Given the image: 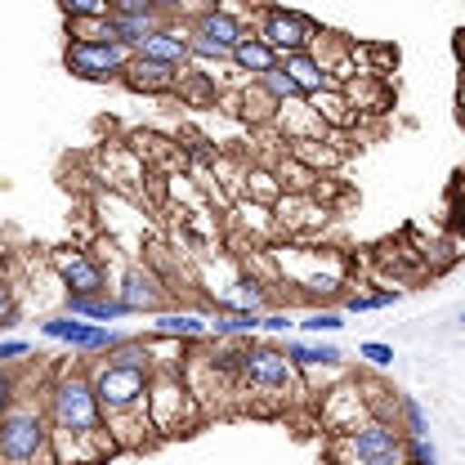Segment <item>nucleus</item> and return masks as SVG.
Masks as SVG:
<instances>
[{"label": "nucleus", "instance_id": "23", "mask_svg": "<svg viewBox=\"0 0 465 465\" xmlns=\"http://www.w3.org/2000/svg\"><path fill=\"white\" fill-rule=\"evenodd\" d=\"M63 309L76 313V318H85V322H121V318H134L113 291H108V295H63Z\"/></svg>", "mask_w": 465, "mask_h": 465}, {"label": "nucleus", "instance_id": "19", "mask_svg": "<svg viewBox=\"0 0 465 465\" xmlns=\"http://www.w3.org/2000/svg\"><path fill=\"white\" fill-rule=\"evenodd\" d=\"M282 353L300 367V376H309V371H341L345 376V349L331 345V341H287Z\"/></svg>", "mask_w": 465, "mask_h": 465}, {"label": "nucleus", "instance_id": "28", "mask_svg": "<svg viewBox=\"0 0 465 465\" xmlns=\"http://www.w3.org/2000/svg\"><path fill=\"white\" fill-rule=\"evenodd\" d=\"M108 18H113V36L125 45H139L148 32H157L166 23L162 14H108Z\"/></svg>", "mask_w": 465, "mask_h": 465}, {"label": "nucleus", "instance_id": "40", "mask_svg": "<svg viewBox=\"0 0 465 465\" xmlns=\"http://www.w3.org/2000/svg\"><path fill=\"white\" fill-rule=\"evenodd\" d=\"M113 14H157L153 0H113Z\"/></svg>", "mask_w": 465, "mask_h": 465}, {"label": "nucleus", "instance_id": "25", "mask_svg": "<svg viewBox=\"0 0 465 465\" xmlns=\"http://www.w3.org/2000/svg\"><path fill=\"white\" fill-rule=\"evenodd\" d=\"M237 197H251V202H264V206H273V202L282 197V183H278L273 166H255V162H251V166L242 171Z\"/></svg>", "mask_w": 465, "mask_h": 465}, {"label": "nucleus", "instance_id": "16", "mask_svg": "<svg viewBox=\"0 0 465 465\" xmlns=\"http://www.w3.org/2000/svg\"><path fill=\"white\" fill-rule=\"evenodd\" d=\"M188 23V32L193 36H202V41H211V45H220V50H229L232 54V45L251 32V23H242L237 14H229V9H202V14H193V18H183Z\"/></svg>", "mask_w": 465, "mask_h": 465}, {"label": "nucleus", "instance_id": "11", "mask_svg": "<svg viewBox=\"0 0 465 465\" xmlns=\"http://www.w3.org/2000/svg\"><path fill=\"white\" fill-rule=\"evenodd\" d=\"M113 295L130 309V313H162V309H171V295H174V287L143 260H130L125 269H121V278H116V287H113Z\"/></svg>", "mask_w": 465, "mask_h": 465}, {"label": "nucleus", "instance_id": "21", "mask_svg": "<svg viewBox=\"0 0 465 465\" xmlns=\"http://www.w3.org/2000/svg\"><path fill=\"white\" fill-rule=\"evenodd\" d=\"M220 99H224V94H220ZM224 104H229V113L242 116L251 130H269V125H273V113H278V99H269L255 81H242L237 94H229Z\"/></svg>", "mask_w": 465, "mask_h": 465}, {"label": "nucleus", "instance_id": "36", "mask_svg": "<svg viewBox=\"0 0 465 465\" xmlns=\"http://www.w3.org/2000/svg\"><path fill=\"white\" fill-rule=\"evenodd\" d=\"M358 362L385 371V367H394V345H385V341H362V345H358Z\"/></svg>", "mask_w": 465, "mask_h": 465}, {"label": "nucleus", "instance_id": "35", "mask_svg": "<svg viewBox=\"0 0 465 465\" xmlns=\"http://www.w3.org/2000/svg\"><path fill=\"white\" fill-rule=\"evenodd\" d=\"M255 85L269 94V99H278V104H287V99H295V85H291V76L282 72V63L273 67V72H264V76H255Z\"/></svg>", "mask_w": 465, "mask_h": 465}, {"label": "nucleus", "instance_id": "9", "mask_svg": "<svg viewBox=\"0 0 465 465\" xmlns=\"http://www.w3.org/2000/svg\"><path fill=\"white\" fill-rule=\"evenodd\" d=\"M255 36H264L273 50H278V58L282 54H295V50H309L313 41H318V23L313 18H304L300 9H287V5H264L260 14H255V27H251Z\"/></svg>", "mask_w": 465, "mask_h": 465}, {"label": "nucleus", "instance_id": "18", "mask_svg": "<svg viewBox=\"0 0 465 465\" xmlns=\"http://www.w3.org/2000/svg\"><path fill=\"white\" fill-rule=\"evenodd\" d=\"M153 336H171L183 345H206L211 341V318L193 309H162L153 313Z\"/></svg>", "mask_w": 465, "mask_h": 465}, {"label": "nucleus", "instance_id": "13", "mask_svg": "<svg viewBox=\"0 0 465 465\" xmlns=\"http://www.w3.org/2000/svg\"><path fill=\"white\" fill-rule=\"evenodd\" d=\"M139 58H157V63H171V67H188L193 63V45H188V23L183 18H166L157 32H148L139 45Z\"/></svg>", "mask_w": 465, "mask_h": 465}, {"label": "nucleus", "instance_id": "4", "mask_svg": "<svg viewBox=\"0 0 465 465\" xmlns=\"http://www.w3.org/2000/svg\"><path fill=\"white\" fill-rule=\"evenodd\" d=\"M237 390H255V394L269 399V403H291L295 394H309L300 367L282 353V345H269V341H255V336L242 341Z\"/></svg>", "mask_w": 465, "mask_h": 465}, {"label": "nucleus", "instance_id": "2", "mask_svg": "<svg viewBox=\"0 0 465 465\" xmlns=\"http://www.w3.org/2000/svg\"><path fill=\"white\" fill-rule=\"evenodd\" d=\"M45 416H50L58 465H99L116 457V443L108 434V425H104V407H99L85 358H67L50 371Z\"/></svg>", "mask_w": 465, "mask_h": 465}, {"label": "nucleus", "instance_id": "39", "mask_svg": "<svg viewBox=\"0 0 465 465\" xmlns=\"http://www.w3.org/2000/svg\"><path fill=\"white\" fill-rule=\"evenodd\" d=\"M291 327L295 322H291V313H282V309H264L260 313V331H269V336H287Z\"/></svg>", "mask_w": 465, "mask_h": 465}, {"label": "nucleus", "instance_id": "15", "mask_svg": "<svg viewBox=\"0 0 465 465\" xmlns=\"http://www.w3.org/2000/svg\"><path fill=\"white\" fill-rule=\"evenodd\" d=\"M179 72L183 67H171V63H157V58H130V67L121 72V85H130L134 94H148V99H166L179 85Z\"/></svg>", "mask_w": 465, "mask_h": 465}, {"label": "nucleus", "instance_id": "41", "mask_svg": "<svg viewBox=\"0 0 465 465\" xmlns=\"http://www.w3.org/2000/svg\"><path fill=\"white\" fill-rule=\"evenodd\" d=\"M9 309H18V304H14V282H9V273L0 269V318H5Z\"/></svg>", "mask_w": 465, "mask_h": 465}, {"label": "nucleus", "instance_id": "31", "mask_svg": "<svg viewBox=\"0 0 465 465\" xmlns=\"http://www.w3.org/2000/svg\"><path fill=\"white\" fill-rule=\"evenodd\" d=\"M399 430L403 434H430V416L416 394H399Z\"/></svg>", "mask_w": 465, "mask_h": 465}, {"label": "nucleus", "instance_id": "6", "mask_svg": "<svg viewBox=\"0 0 465 465\" xmlns=\"http://www.w3.org/2000/svg\"><path fill=\"white\" fill-rule=\"evenodd\" d=\"M273 273H278V282H291V287H300L309 300H331V295H341L345 287L349 269L345 260L336 255V251H318V246H282V251H273Z\"/></svg>", "mask_w": 465, "mask_h": 465}, {"label": "nucleus", "instance_id": "43", "mask_svg": "<svg viewBox=\"0 0 465 465\" xmlns=\"http://www.w3.org/2000/svg\"><path fill=\"white\" fill-rule=\"evenodd\" d=\"M153 5H157L162 18H179V9H183V0H153Z\"/></svg>", "mask_w": 465, "mask_h": 465}, {"label": "nucleus", "instance_id": "30", "mask_svg": "<svg viewBox=\"0 0 465 465\" xmlns=\"http://www.w3.org/2000/svg\"><path fill=\"white\" fill-rule=\"evenodd\" d=\"M403 300V287H385V291H353L345 295V313H376V309H390V304H399Z\"/></svg>", "mask_w": 465, "mask_h": 465}, {"label": "nucleus", "instance_id": "20", "mask_svg": "<svg viewBox=\"0 0 465 465\" xmlns=\"http://www.w3.org/2000/svg\"><path fill=\"white\" fill-rule=\"evenodd\" d=\"M282 72L291 76V85H295V94H304V99H313V94H322V90H331L336 81H331V72L318 63L313 50H295V54H282Z\"/></svg>", "mask_w": 465, "mask_h": 465}, {"label": "nucleus", "instance_id": "44", "mask_svg": "<svg viewBox=\"0 0 465 465\" xmlns=\"http://www.w3.org/2000/svg\"><path fill=\"white\" fill-rule=\"evenodd\" d=\"M457 54H461V67H465V32L457 36Z\"/></svg>", "mask_w": 465, "mask_h": 465}, {"label": "nucleus", "instance_id": "45", "mask_svg": "<svg viewBox=\"0 0 465 465\" xmlns=\"http://www.w3.org/2000/svg\"><path fill=\"white\" fill-rule=\"evenodd\" d=\"M457 327H465V309H457Z\"/></svg>", "mask_w": 465, "mask_h": 465}, {"label": "nucleus", "instance_id": "27", "mask_svg": "<svg viewBox=\"0 0 465 465\" xmlns=\"http://www.w3.org/2000/svg\"><path fill=\"white\" fill-rule=\"evenodd\" d=\"M273 174H278L282 193H313V188H318V179H322L313 166H304V162H300V157H291V153H282V162L273 166Z\"/></svg>", "mask_w": 465, "mask_h": 465}, {"label": "nucleus", "instance_id": "10", "mask_svg": "<svg viewBox=\"0 0 465 465\" xmlns=\"http://www.w3.org/2000/svg\"><path fill=\"white\" fill-rule=\"evenodd\" d=\"M41 336L67 345L72 353H81V358L108 353V349H116L125 341L113 322H85V318H76V313H54V318H45V322H41Z\"/></svg>", "mask_w": 465, "mask_h": 465}, {"label": "nucleus", "instance_id": "34", "mask_svg": "<svg viewBox=\"0 0 465 465\" xmlns=\"http://www.w3.org/2000/svg\"><path fill=\"white\" fill-rule=\"evenodd\" d=\"M58 9L67 23H81V18H108L113 0H58Z\"/></svg>", "mask_w": 465, "mask_h": 465}, {"label": "nucleus", "instance_id": "1", "mask_svg": "<svg viewBox=\"0 0 465 465\" xmlns=\"http://www.w3.org/2000/svg\"><path fill=\"white\" fill-rule=\"evenodd\" d=\"M94 394L104 407V425L113 434L116 452H143L157 443L148 420V385H153V358L143 336H125L116 349L85 358Z\"/></svg>", "mask_w": 465, "mask_h": 465}, {"label": "nucleus", "instance_id": "26", "mask_svg": "<svg viewBox=\"0 0 465 465\" xmlns=\"http://www.w3.org/2000/svg\"><path fill=\"white\" fill-rule=\"evenodd\" d=\"M260 331V313H224L215 309L211 318V341H251Z\"/></svg>", "mask_w": 465, "mask_h": 465}, {"label": "nucleus", "instance_id": "22", "mask_svg": "<svg viewBox=\"0 0 465 465\" xmlns=\"http://www.w3.org/2000/svg\"><path fill=\"white\" fill-rule=\"evenodd\" d=\"M229 67L232 72H242V81H255V76H264V72H273V67H278V50H273L264 36L246 32V36L232 45Z\"/></svg>", "mask_w": 465, "mask_h": 465}, {"label": "nucleus", "instance_id": "3", "mask_svg": "<svg viewBox=\"0 0 465 465\" xmlns=\"http://www.w3.org/2000/svg\"><path fill=\"white\" fill-rule=\"evenodd\" d=\"M0 465H58L54 434L45 416V394H23L0 416Z\"/></svg>", "mask_w": 465, "mask_h": 465}, {"label": "nucleus", "instance_id": "33", "mask_svg": "<svg viewBox=\"0 0 465 465\" xmlns=\"http://www.w3.org/2000/svg\"><path fill=\"white\" fill-rule=\"evenodd\" d=\"M448 232H452V242L465 251V183H452V188H448Z\"/></svg>", "mask_w": 465, "mask_h": 465}, {"label": "nucleus", "instance_id": "17", "mask_svg": "<svg viewBox=\"0 0 465 465\" xmlns=\"http://www.w3.org/2000/svg\"><path fill=\"white\" fill-rule=\"evenodd\" d=\"M269 130H278L282 143H291V139H322V134H327L322 116L313 113V104H309L304 94H295V99H287V104H278V113H273V125H269Z\"/></svg>", "mask_w": 465, "mask_h": 465}, {"label": "nucleus", "instance_id": "5", "mask_svg": "<svg viewBox=\"0 0 465 465\" xmlns=\"http://www.w3.org/2000/svg\"><path fill=\"white\" fill-rule=\"evenodd\" d=\"M327 461L331 465H403V430H399V420L362 416L358 425L336 430L327 439Z\"/></svg>", "mask_w": 465, "mask_h": 465}, {"label": "nucleus", "instance_id": "38", "mask_svg": "<svg viewBox=\"0 0 465 465\" xmlns=\"http://www.w3.org/2000/svg\"><path fill=\"white\" fill-rule=\"evenodd\" d=\"M32 358V345L27 341H0V367H18V362H27Z\"/></svg>", "mask_w": 465, "mask_h": 465}, {"label": "nucleus", "instance_id": "14", "mask_svg": "<svg viewBox=\"0 0 465 465\" xmlns=\"http://www.w3.org/2000/svg\"><path fill=\"white\" fill-rule=\"evenodd\" d=\"M327 202H318L313 193H282L273 202V220H278V232H291V237H304L309 229L327 224Z\"/></svg>", "mask_w": 465, "mask_h": 465}, {"label": "nucleus", "instance_id": "7", "mask_svg": "<svg viewBox=\"0 0 465 465\" xmlns=\"http://www.w3.org/2000/svg\"><path fill=\"white\" fill-rule=\"evenodd\" d=\"M148 420H153V434H157V439L188 434V430L202 420V403H197V394L188 390L183 371H153V385H148Z\"/></svg>", "mask_w": 465, "mask_h": 465}, {"label": "nucleus", "instance_id": "37", "mask_svg": "<svg viewBox=\"0 0 465 465\" xmlns=\"http://www.w3.org/2000/svg\"><path fill=\"white\" fill-rule=\"evenodd\" d=\"M18 390H23V376H18L14 367H0V416H5V411L14 407Z\"/></svg>", "mask_w": 465, "mask_h": 465}, {"label": "nucleus", "instance_id": "12", "mask_svg": "<svg viewBox=\"0 0 465 465\" xmlns=\"http://www.w3.org/2000/svg\"><path fill=\"white\" fill-rule=\"evenodd\" d=\"M50 264H54L58 282L67 287L63 295H108V291H113L104 260H94V255L81 251V246H58L54 255H50Z\"/></svg>", "mask_w": 465, "mask_h": 465}, {"label": "nucleus", "instance_id": "32", "mask_svg": "<svg viewBox=\"0 0 465 465\" xmlns=\"http://www.w3.org/2000/svg\"><path fill=\"white\" fill-rule=\"evenodd\" d=\"M403 465H439V448L430 434H403Z\"/></svg>", "mask_w": 465, "mask_h": 465}, {"label": "nucleus", "instance_id": "8", "mask_svg": "<svg viewBox=\"0 0 465 465\" xmlns=\"http://www.w3.org/2000/svg\"><path fill=\"white\" fill-rule=\"evenodd\" d=\"M130 58H134V45H125V41H72L67 36V45H63V67L76 81H99V85L121 81Z\"/></svg>", "mask_w": 465, "mask_h": 465}, {"label": "nucleus", "instance_id": "24", "mask_svg": "<svg viewBox=\"0 0 465 465\" xmlns=\"http://www.w3.org/2000/svg\"><path fill=\"white\" fill-rule=\"evenodd\" d=\"M313 104V113L322 116V125H327V134L331 130H353L362 116L353 113V104H349V94L341 90V85H331V90H322V94H313L309 99Z\"/></svg>", "mask_w": 465, "mask_h": 465}, {"label": "nucleus", "instance_id": "29", "mask_svg": "<svg viewBox=\"0 0 465 465\" xmlns=\"http://www.w3.org/2000/svg\"><path fill=\"white\" fill-rule=\"evenodd\" d=\"M295 327H300L304 336H336V331L349 327V313L345 309H331V304H318V309H309Z\"/></svg>", "mask_w": 465, "mask_h": 465}, {"label": "nucleus", "instance_id": "42", "mask_svg": "<svg viewBox=\"0 0 465 465\" xmlns=\"http://www.w3.org/2000/svg\"><path fill=\"white\" fill-rule=\"evenodd\" d=\"M220 0H183V9H179V18H193V14H202V9H215Z\"/></svg>", "mask_w": 465, "mask_h": 465}]
</instances>
